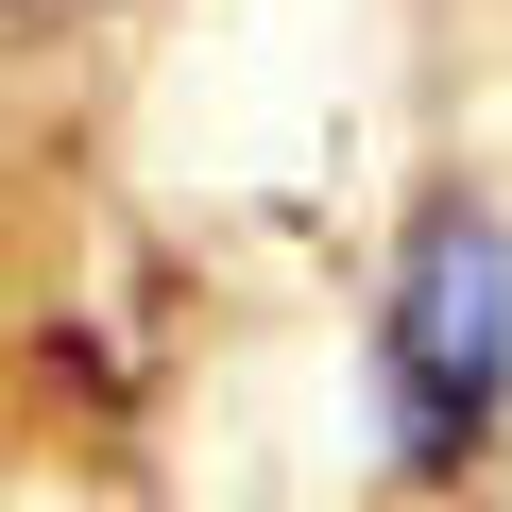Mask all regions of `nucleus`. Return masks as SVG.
<instances>
[{
	"label": "nucleus",
	"mask_w": 512,
	"mask_h": 512,
	"mask_svg": "<svg viewBox=\"0 0 512 512\" xmlns=\"http://www.w3.org/2000/svg\"><path fill=\"white\" fill-rule=\"evenodd\" d=\"M512 410V239L478 205H427L410 222V274H393V325H376V427H393V478H461Z\"/></svg>",
	"instance_id": "f257e3e1"
}]
</instances>
